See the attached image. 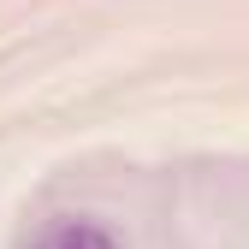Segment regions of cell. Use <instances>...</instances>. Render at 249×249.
Wrapping results in <instances>:
<instances>
[{
	"instance_id": "6da1fadb",
	"label": "cell",
	"mask_w": 249,
	"mask_h": 249,
	"mask_svg": "<svg viewBox=\"0 0 249 249\" xmlns=\"http://www.w3.org/2000/svg\"><path fill=\"white\" fill-rule=\"evenodd\" d=\"M30 249H119V243L95 220H53V226H42V237Z\"/></svg>"
}]
</instances>
